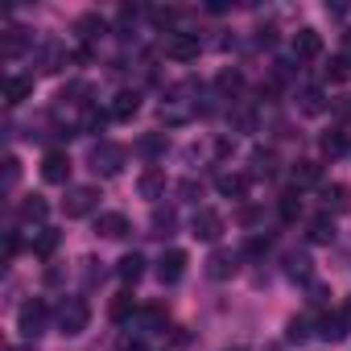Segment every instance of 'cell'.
<instances>
[{
	"instance_id": "1",
	"label": "cell",
	"mask_w": 351,
	"mask_h": 351,
	"mask_svg": "<svg viewBox=\"0 0 351 351\" xmlns=\"http://www.w3.org/2000/svg\"><path fill=\"white\" fill-rule=\"evenodd\" d=\"M161 124L165 128H178V124H191L199 116V87L195 83H178V87H169L161 108H157Z\"/></svg>"
},
{
	"instance_id": "2",
	"label": "cell",
	"mask_w": 351,
	"mask_h": 351,
	"mask_svg": "<svg viewBox=\"0 0 351 351\" xmlns=\"http://www.w3.org/2000/svg\"><path fill=\"white\" fill-rule=\"evenodd\" d=\"M87 322H91V306L83 298H62V306H58V335L75 339V335L87 330Z\"/></svg>"
},
{
	"instance_id": "3",
	"label": "cell",
	"mask_w": 351,
	"mask_h": 351,
	"mask_svg": "<svg viewBox=\"0 0 351 351\" xmlns=\"http://www.w3.org/2000/svg\"><path fill=\"white\" fill-rule=\"evenodd\" d=\"M95 207H99V186H66V199H62L66 219H87L95 215Z\"/></svg>"
},
{
	"instance_id": "4",
	"label": "cell",
	"mask_w": 351,
	"mask_h": 351,
	"mask_svg": "<svg viewBox=\"0 0 351 351\" xmlns=\"http://www.w3.org/2000/svg\"><path fill=\"white\" fill-rule=\"evenodd\" d=\"M124 157H128V153H124L120 145H112V141H99V145L91 149V157H87V161H91V169L99 173V178H116V173L124 169Z\"/></svg>"
},
{
	"instance_id": "5",
	"label": "cell",
	"mask_w": 351,
	"mask_h": 351,
	"mask_svg": "<svg viewBox=\"0 0 351 351\" xmlns=\"http://www.w3.org/2000/svg\"><path fill=\"white\" fill-rule=\"evenodd\" d=\"M46 322H50V310H46L42 298L25 302L21 314H17V330H21V339H38V335H46Z\"/></svg>"
},
{
	"instance_id": "6",
	"label": "cell",
	"mask_w": 351,
	"mask_h": 351,
	"mask_svg": "<svg viewBox=\"0 0 351 351\" xmlns=\"http://www.w3.org/2000/svg\"><path fill=\"white\" fill-rule=\"evenodd\" d=\"M191 236L203 240V244H215V240L223 236V215H219L215 207H199L195 219H191Z\"/></svg>"
},
{
	"instance_id": "7",
	"label": "cell",
	"mask_w": 351,
	"mask_h": 351,
	"mask_svg": "<svg viewBox=\"0 0 351 351\" xmlns=\"http://www.w3.org/2000/svg\"><path fill=\"white\" fill-rule=\"evenodd\" d=\"M186 265H191V261H186L182 248H165V252L157 256V281H161V285H178V281L186 277Z\"/></svg>"
},
{
	"instance_id": "8",
	"label": "cell",
	"mask_w": 351,
	"mask_h": 351,
	"mask_svg": "<svg viewBox=\"0 0 351 351\" xmlns=\"http://www.w3.org/2000/svg\"><path fill=\"white\" fill-rule=\"evenodd\" d=\"M199 50H203L199 34H165V58L173 62H195Z\"/></svg>"
},
{
	"instance_id": "9",
	"label": "cell",
	"mask_w": 351,
	"mask_h": 351,
	"mask_svg": "<svg viewBox=\"0 0 351 351\" xmlns=\"http://www.w3.org/2000/svg\"><path fill=\"white\" fill-rule=\"evenodd\" d=\"M42 182H50V186H66L71 182V157L62 149H50L42 157Z\"/></svg>"
},
{
	"instance_id": "10",
	"label": "cell",
	"mask_w": 351,
	"mask_h": 351,
	"mask_svg": "<svg viewBox=\"0 0 351 351\" xmlns=\"http://www.w3.org/2000/svg\"><path fill=\"white\" fill-rule=\"evenodd\" d=\"M38 58H42V71H46V75H58L62 66H71V58H75V54H71L62 42H42Z\"/></svg>"
},
{
	"instance_id": "11",
	"label": "cell",
	"mask_w": 351,
	"mask_h": 351,
	"mask_svg": "<svg viewBox=\"0 0 351 351\" xmlns=\"http://www.w3.org/2000/svg\"><path fill=\"white\" fill-rule=\"evenodd\" d=\"M132 228H128V215H120V211H104V215H95V236H104V240H124Z\"/></svg>"
},
{
	"instance_id": "12",
	"label": "cell",
	"mask_w": 351,
	"mask_h": 351,
	"mask_svg": "<svg viewBox=\"0 0 351 351\" xmlns=\"http://www.w3.org/2000/svg\"><path fill=\"white\" fill-rule=\"evenodd\" d=\"M215 191L223 195V199H248V191H252V178H248V173H219V178H215Z\"/></svg>"
},
{
	"instance_id": "13",
	"label": "cell",
	"mask_w": 351,
	"mask_h": 351,
	"mask_svg": "<svg viewBox=\"0 0 351 351\" xmlns=\"http://www.w3.org/2000/svg\"><path fill=\"white\" fill-rule=\"evenodd\" d=\"M141 112V91H116L108 104V120H132Z\"/></svg>"
},
{
	"instance_id": "14",
	"label": "cell",
	"mask_w": 351,
	"mask_h": 351,
	"mask_svg": "<svg viewBox=\"0 0 351 351\" xmlns=\"http://www.w3.org/2000/svg\"><path fill=\"white\" fill-rule=\"evenodd\" d=\"M136 191H141V199H149V203L165 199V173H161L157 165H149L141 178H136Z\"/></svg>"
},
{
	"instance_id": "15",
	"label": "cell",
	"mask_w": 351,
	"mask_h": 351,
	"mask_svg": "<svg viewBox=\"0 0 351 351\" xmlns=\"http://www.w3.org/2000/svg\"><path fill=\"white\" fill-rule=\"evenodd\" d=\"M25 50H29V29H25V25H9V29H5V42H0V54L13 62V58H21Z\"/></svg>"
},
{
	"instance_id": "16",
	"label": "cell",
	"mask_w": 351,
	"mask_h": 351,
	"mask_svg": "<svg viewBox=\"0 0 351 351\" xmlns=\"http://www.w3.org/2000/svg\"><path fill=\"white\" fill-rule=\"evenodd\" d=\"M236 265H240L236 252H211L207 256V277L211 281H228V277H236Z\"/></svg>"
},
{
	"instance_id": "17",
	"label": "cell",
	"mask_w": 351,
	"mask_h": 351,
	"mask_svg": "<svg viewBox=\"0 0 351 351\" xmlns=\"http://www.w3.org/2000/svg\"><path fill=\"white\" fill-rule=\"evenodd\" d=\"M293 54H298V58H318V54H322V34L310 29V25L298 29V34H293Z\"/></svg>"
},
{
	"instance_id": "18",
	"label": "cell",
	"mask_w": 351,
	"mask_h": 351,
	"mask_svg": "<svg viewBox=\"0 0 351 351\" xmlns=\"http://www.w3.org/2000/svg\"><path fill=\"white\" fill-rule=\"evenodd\" d=\"M25 99H34V79H25V75H9V79H5V104L17 108V104H25Z\"/></svg>"
},
{
	"instance_id": "19",
	"label": "cell",
	"mask_w": 351,
	"mask_h": 351,
	"mask_svg": "<svg viewBox=\"0 0 351 351\" xmlns=\"http://www.w3.org/2000/svg\"><path fill=\"white\" fill-rule=\"evenodd\" d=\"M75 34H79V38H83L87 46H91V42H99V38L108 34V21H104L99 13H83V17L75 21Z\"/></svg>"
},
{
	"instance_id": "20",
	"label": "cell",
	"mask_w": 351,
	"mask_h": 351,
	"mask_svg": "<svg viewBox=\"0 0 351 351\" xmlns=\"http://www.w3.org/2000/svg\"><path fill=\"white\" fill-rule=\"evenodd\" d=\"M141 273H145V256H141V252H124V256L116 261V277H120L124 285H136Z\"/></svg>"
},
{
	"instance_id": "21",
	"label": "cell",
	"mask_w": 351,
	"mask_h": 351,
	"mask_svg": "<svg viewBox=\"0 0 351 351\" xmlns=\"http://www.w3.org/2000/svg\"><path fill=\"white\" fill-rule=\"evenodd\" d=\"M322 203H326V211H351V186L347 182L322 186Z\"/></svg>"
},
{
	"instance_id": "22",
	"label": "cell",
	"mask_w": 351,
	"mask_h": 351,
	"mask_svg": "<svg viewBox=\"0 0 351 351\" xmlns=\"http://www.w3.org/2000/svg\"><path fill=\"white\" fill-rule=\"evenodd\" d=\"M318 339H326V343H339V339H347L343 310H339V314H322V318H318Z\"/></svg>"
},
{
	"instance_id": "23",
	"label": "cell",
	"mask_w": 351,
	"mask_h": 351,
	"mask_svg": "<svg viewBox=\"0 0 351 351\" xmlns=\"http://www.w3.org/2000/svg\"><path fill=\"white\" fill-rule=\"evenodd\" d=\"M298 108H302L306 116H322V112H326V95H322V87H302V91H298Z\"/></svg>"
},
{
	"instance_id": "24",
	"label": "cell",
	"mask_w": 351,
	"mask_h": 351,
	"mask_svg": "<svg viewBox=\"0 0 351 351\" xmlns=\"http://www.w3.org/2000/svg\"><path fill=\"white\" fill-rule=\"evenodd\" d=\"M322 182V165L318 161H298L293 165V186L302 191V186H318Z\"/></svg>"
},
{
	"instance_id": "25",
	"label": "cell",
	"mask_w": 351,
	"mask_h": 351,
	"mask_svg": "<svg viewBox=\"0 0 351 351\" xmlns=\"http://www.w3.org/2000/svg\"><path fill=\"white\" fill-rule=\"evenodd\" d=\"M108 314H112V322H124V318H132V314H141V306H136V298L124 289V293H116L112 298V306H108Z\"/></svg>"
},
{
	"instance_id": "26",
	"label": "cell",
	"mask_w": 351,
	"mask_h": 351,
	"mask_svg": "<svg viewBox=\"0 0 351 351\" xmlns=\"http://www.w3.org/2000/svg\"><path fill=\"white\" fill-rule=\"evenodd\" d=\"M322 75L330 83H347L351 79V54H330V62L322 66Z\"/></svg>"
},
{
	"instance_id": "27",
	"label": "cell",
	"mask_w": 351,
	"mask_h": 351,
	"mask_svg": "<svg viewBox=\"0 0 351 351\" xmlns=\"http://www.w3.org/2000/svg\"><path fill=\"white\" fill-rule=\"evenodd\" d=\"M215 91H219V99H236V95L244 91V75H240V71H223V75L215 79Z\"/></svg>"
},
{
	"instance_id": "28",
	"label": "cell",
	"mask_w": 351,
	"mask_h": 351,
	"mask_svg": "<svg viewBox=\"0 0 351 351\" xmlns=\"http://www.w3.org/2000/svg\"><path fill=\"white\" fill-rule=\"evenodd\" d=\"M46 211H50V207H46V199H42V195H29V199L21 203V211H17V219H21V223H42V219H46Z\"/></svg>"
},
{
	"instance_id": "29",
	"label": "cell",
	"mask_w": 351,
	"mask_h": 351,
	"mask_svg": "<svg viewBox=\"0 0 351 351\" xmlns=\"http://www.w3.org/2000/svg\"><path fill=\"white\" fill-rule=\"evenodd\" d=\"M306 236H310V244H330V240H335V219H330V215H318V219H310Z\"/></svg>"
},
{
	"instance_id": "30",
	"label": "cell",
	"mask_w": 351,
	"mask_h": 351,
	"mask_svg": "<svg viewBox=\"0 0 351 351\" xmlns=\"http://www.w3.org/2000/svg\"><path fill=\"white\" fill-rule=\"evenodd\" d=\"M58 240H62V236H58L54 228H42V232H38V240H34V256H38V261H50V256H54V248H58Z\"/></svg>"
},
{
	"instance_id": "31",
	"label": "cell",
	"mask_w": 351,
	"mask_h": 351,
	"mask_svg": "<svg viewBox=\"0 0 351 351\" xmlns=\"http://www.w3.org/2000/svg\"><path fill=\"white\" fill-rule=\"evenodd\" d=\"M149 223H153V236H169L173 228H178V215H173L169 207H153V219Z\"/></svg>"
},
{
	"instance_id": "32",
	"label": "cell",
	"mask_w": 351,
	"mask_h": 351,
	"mask_svg": "<svg viewBox=\"0 0 351 351\" xmlns=\"http://www.w3.org/2000/svg\"><path fill=\"white\" fill-rule=\"evenodd\" d=\"M318 145H322L326 157H339V153H347V132H343V128H330V132H322Z\"/></svg>"
},
{
	"instance_id": "33",
	"label": "cell",
	"mask_w": 351,
	"mask_h": 351,
	"mask_svg": "<svg viewBox=\"0 0 351 351\" xmlns=\"http://www.w3.org/2000/svg\"><path fill=\"white\" fill-rule=\"evenodd\" d=\"M141 326H145V335H157L165 326V310L161 306H145L141 310Z\"/></svg>"
},
{
	"instance_id": "34",
	"label": "cell",
	"mask_w": 351,
	"mask_h": 351,
	"mask_svg": "<svg viewBox=\"0 0 351 351\" xmlns=\"http://www.w3.org/2000/svg\"><path fill=\"white\" fill-rule=\"evenodd\" d=\"M277 207H281V219H298V215H302V199H298V191H285Z\"/></svg>"
},
{
	"instance_id": "35",
	"label": "cell",
	"mask_w": 351,
	"mask_h": 351,
	"mask_svg": "<svg viewBox=\"0 0 351 351\" xmlns=\"http://www.w3.org/2000/svg\"><path fill=\"white\" fill-rule=\"evenodd\" d=\"M149 17H153V25H173V21H178V9H173V5H157V9H149Z\"/></svg>"
},
{
	"instance_id": "36",
	"label": "cell",
	"mask_w": 351,
	"mask_h": 351,
	"mask_svg": "<svg viewBox=\"0 0 351 351\" xmlns=\"http://www.w3.org/2000/svg\"><path fill=\"white\" fill-rule=\"evenodd\" d=\"M252 161H256V173H273V165H277V157H273L269 149H256Z\"/></svg>"
},
{
	"instance_id": "37",
	"label": "cell",
	"mask_w": 351,
	"mask_h": 351,
	"mask_svg": "<svg viewBox=\"0 0 351 351\" xmlns=\"http://www.w3.org/2000/svg\"><path fill=\"white\" fill-rule=\"evenodd\" d=\"M17 178H21V161H17V157L9 153V157H5V186H13Z\"/></svg>"
},
{
	"instance_id": "38",
	"label": "cell",
	"mask_w": 351,
	"mask_h": 351,
	"mask_svg": "<svg viewBox=\"0 0 351 351\" xmlns=\"http://www.w3.org/2000/svg\"><path fill=\"white\" fill-rule=\"evenodd\" d=\"M289 339H293V343L310 339V322H306V318H293V322H289Z\"/></svg>"
},
{
	"instance_id": "39",
	"label": "cell",
	"mask_w": 351,
	"mask_h": 351,
	"mask_svg": "<svg viewBox=\"0 0 351 351\" xmlns=\"http://www.w3.org/2000/svg\"><path fill=\"white\" fill-rule=\"evenodd\" d=\"M161 149H165V141H161V136H145V141H141V153H149V157H157Z\"/></svg>"
},
{
	"instance_id": "40",
	"label": "cell",
	"mask_w": 351,
	"mask_h": 351,
	"mask_svg": "<svg viewBox=\"0 0 351 351\" xmlns=\"http://www.w3.org/2000/svg\"><path fill=\"white\" fill-rule=\"evenodd\" d=\"M310 273V261L306 256H289V277H306Z\"/></svg>"
},
{
	"instance_id": "41",
	"label": "cell",
	"mask_w": 351,
	"mask_h": 351,
	"mask_svg": "<svg viewBox=\"0 0 351 351\" xmlns=\"http://www.w3.org/2000/svg\"><path fill=\"white\" fill-rule=\"evenodd\" d=\"M17 252H21V236H17V232H9V240H5V256L13 261Z\"/></svg>"
},
{
	"instance_id": "42",
	"label": "cell",
	"mask_w": 351,
	"mask_h": 351,
	"mask_svg": "<svg viewBox=\"0 0 351 351\" xmlns=\"http://www.w3.org/2000/svg\"><path fill=\"white\" fill-rule=\"evenodd\" d=\"M343 322H347V330H351V298L343 302Z\"/></svg>"
},
{
	"instance_id": "43",
	"label": "cell",
	"mask_w": 351,
	"mask_h": 351,
	"mask_svg": "<svg viewBox=\"0 0 351 351\" xmlns=\"http://www.w3.org/2000/svg\"><path fill=\"white\" fill-rule=\"evenodd\" d=\"M9 351H34V347H9Z\"/></svg>"
}]
</instances>
